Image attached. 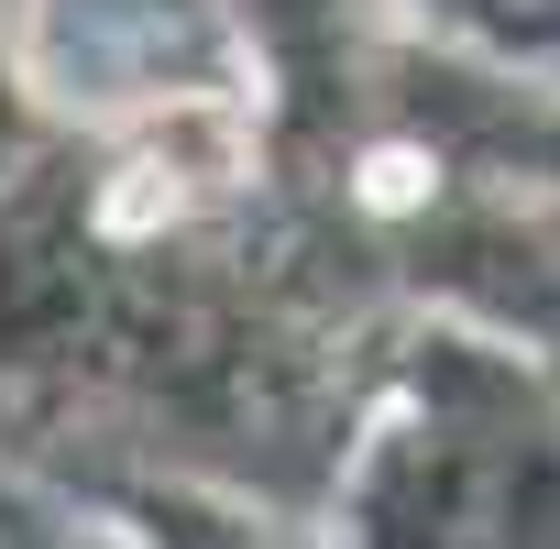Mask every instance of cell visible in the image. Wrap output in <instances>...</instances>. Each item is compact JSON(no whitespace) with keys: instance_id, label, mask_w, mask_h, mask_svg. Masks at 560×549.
<instances>
[{"instance_id":"1","label":"cell","mask_w":560,"mask_h":549,"mask_svg":"<svg viewBox=\"0 0 560 549\" xmlns=\"http://www.w3.org/2000/svg\"><path fill=\"white\" fill-rule=\"evenodd\" d=\"M418 187H429V165H418V154H374V176H363V198H374V209H407Z\"/></svg>"}]
</instances>
